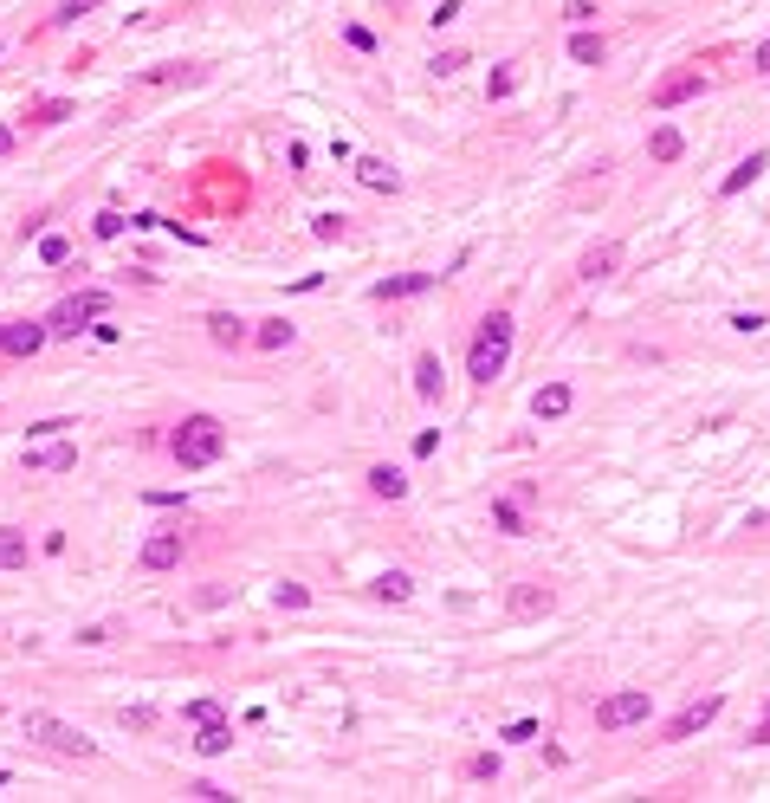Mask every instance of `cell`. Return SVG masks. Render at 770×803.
<instances>
[{"label": "cell", "mask_w": 770, "mask_h": 803, "mask_svg": "<svg viewBox=\"0 0 770 803\" xmlns=\"http://www.w3.org/2000/svg\"><path fill=\"white\" fill-rule=\"evenodd\" d=\"M169 454H175L182 473H201V467H214V460L227 454V428H220L214 415H188L182 428L169 434Z\"/></svg>", "instance_id": "cell-1"}, {"label": "cell", "mask_w": 770, "mask_h": 803, "mask_svg": "<svg viewBox=\"0 0 770 803\" xmlns=\"http://www.w3.org/2000/svg\"><path fill=\"white\" fill-rule=\"evenodd\" d=\"M505 357H512V318H505V311H492V318L479 324V337H473L466 376H473V383H492V376L505 370Z\"/></svg>", "instance_id": "cell-2"}, {"label": "cell", "mask_w": 770, "mask_h": 803, "mask_svg": "<svg viewBox=\"0 0 770 803\" xmlns=\"http://www.w3.org/2000/svg\"><path fill=\"white\" fill-rule=\"evenodd\" d=\"M20 732H26L33 745H46V752H59V758H98V745H91L78 726H65L59 713H26Z\"/></svg>", "instance_id": "cell-3"}, {"label": "cell", "mask_w": 770, "mask_h": 803, "mask_svg": "<svg viewBox=\"0 0 770 803\" xmlns=\"http://www.w3.org/2000/svg\"><path fill=\"white\" fill-rule=\"evenodd\" d=\"M648 713H654L648 687H622V693H609V700H596V726H602V732H628V726H648Z\"/></svg>", "instance_id": "cell-4"}, {"label": "cell", "mask_w": 770, "mask_h": 803, "mask_svg": "<svg viewBox=\"0 0 770 803\" xmlns=\"http://www.w3.org/2000/svg\"><path fill=\"white\" fill-rule=\"evenodd\" d=\"M98 311H110V292H78V298H65V305L46 318V331L52 337H78V331H85V318H98Z\"/></svg>", "instance_id": "cell-5"}, {"label": "cell", "mask_w": 770, "mask_h": 803, "mask_svg": "<svg viewBox=\"0 0 770 803\" xmlns=\"http://www.w3.org/2000/svg\"><path fill=\"white\" fill-rule=\"evenodd\" d=\"M699 91H706V78L686 65V72H667V78H660V85L648 91V104H654V111H680V104H693Z\"/></svg>", "instance_id": "cell-6"}, {"label": "cell", "mask_w": 770, "mask_h": 803, "mask_svg": "<svg viewBox=\"0 0 770 803\" xmlns=\"http://www.w3.org/2000/svg\"><path fill=\"white\" fill-rule=\"evenodd\" d=\"M505 609H512L518 622H531V616H550V609H557V590H550V583H538V577H525V583H512V596H505Z\"/></svg>", "instance_id": "cell-7"}, {"label": "cell", "mask_w": 770, "mask_h": 803, "mask_svg": "<svg viewBox=\"0 0 770 803\" xmlns=\"http://www.w3.org/2000/svg\"><path fill=\"white\" fill-rule=\"evenodd\" d=\"M26 467H33V473H72L78 447L72 441H26Z\"/></svg>", "instance_id": "cell-8"}, {"label": "cell", "mask_w": 770, "mask_h": 803, "mask_svg": "<svg viewBox=\"0 0 770 803\" xmlns=\"http://www.w3.org/2000/svg\"><path fill=\"white\" fill-rule=\"evenodd\" d=\"M615 272H622V240H596V247L583 253V260H576V279H615Z\"/></svg>", "instance_id": "cell-9"}, {"label": "cell", "mask_w": 770, "mask_h": 803, "mask_svg": "<svg viewBox=\"0 0 770 803\" xmlns=\"http://www.w3.org/2000/svg\"><path fill=\"white\" fill-rule=\"evenodd\" d=\"M719 706H725L719 693H706V700H693V706H686V713H680V719L667 726V745H673V739H693V732H706L712 719H719Z\"/></svg>", "instance_id": "cell-10"}, {"label": "cell", "mask_w": 770, "mask_h": 803, "mask_svg": "<svg viewBox=\"0 0 770 803\" xmlns=\"http://www.w3.org/2000/svg\"><path fill=\"white\" fill-rule=\"evenodd\" d=\"M182 564V532H156L143 544V570H175Z\"/></svg>", "instance_id": "cell-11"}, {"label": "cell", "mask_w": 770, "mask_h": 803, "mask_svg": "<svg viewBox=\"0 0 770 803\" xmlns=\"http://www.w3.org/2000/svg\"><path fill=\"white\" fill-rule=\"evenodd\" d=\"M46 324H7V337H0V350H13V357H39V344H46Z\"/></svg>", "instance_id": "cell-12"}, {"label": "cell", "mask_w": 770, "mask_h": 803, "mask_svg": "<svg viewBox=\"0 0 770 803\" xmlns=\"http://www.w3.org/2000/svg\"><path fill=\"white\" fill-rule=\"evenodd\" d=\"M531 415H538V421H563V415H570V383H544L538 396H531Z\"/></svg>", "instance_id": "cell-13"}, {"label": "cell", "mask_w": 770, "mask_h": 803, "mask_svg": "<svg viewBox=\"0 0 770 803\" xmlns=\"http://www.w3.org/2000/svg\"><path fill=\"white\" fill-rule=\"evenodd\" d=\"M208 337H214L220 350H240V344H246V318H233V311H214V318H208Z\"/></svg>", "instance_id": "cell-14"}, {"label": "cell", "mask_w": 770, "mask_h": 803, "mask_svg": "<svg viewBox=\"0 0 770 803\" xmlns=\"http://www.w3.org/2000/svg\"><path fill=\"white\" fill-rule=\"evenodd\" d=\"M764 162H770L764 149H751V156H745V162H738V169H732V175H725V182H719V195H738V188H751V182H758V175H764Z\"/></svg>", "instance_id": "cell-15"}, {"label": "cell", "mask_w": 770, "mask_h": 803, "mask_svg": "<svg viewBox=\"0 0 770 803\" xmlns=\"http://www.w3.org/2000/svg\"><path fill=\"white\" fill-rule=\"evenodd\" d=\"M195 752H201V758L233 752V726H227V719H208V726H201V739H195Z\"/></svg>", "instance_id": "cell-16"}, {"label": "cell", "mask_w": 770, "mask_h": 803, "mask_svg": "<svg viewBox=\"0 0 770 803\" xmlns=\"http://www.w3.org/2000/svg\"><path fill=\"white\" fill-rule=\"evenodd\" d=\"M428 285H434V272H402V279H382L376 298H415V292H428Z\"/></svg>", "instance_id": "cell-17"}, {"label": "cell", "mask_w": 770, "mask_h": 803, "mask_svg": "<svg viewBox=\"0 0 770 803\" xmlns=\"http://www.w3.org/2000/svg\"><path fill=\"white\" fill-rule=\"evenodd\" d=\"M680 149H686V136L673 130V124H660V130L648 136V156H654V162H680Z\"/></svg>", "instance_id": "cell-18"}, {"label": "cell", "mask_w": 770, "mask_h": 803, "mask_svg": "<svg viewBox=\"0 0 770 803\" xmlns=\"http://www.w3.org/2000/svg\"><path fill=\"white\" fill-rule=\"evenodd\" d=\"M376 596H382V603H408V596H415V577H408V570H382Z\"/></svg>", "instance_id": "cell-19"}, {"label": "cell", "mask_w": 770, "mask_h": 803, "mask_svg": "<svg viewBox=\"0 0 770 803\" xmlns=\"http://www.w3.org/2000/svg\"><path fill=\"white\" fill-rule=\"evenodd\" d=\"M369 493H376V499H402L408 480H402L395 467H369Z\"/></svg>", "instance_id": "cell-20"}, {"label": "cell", "mask_w": 770, "mask_h": 803, "mask_svg": "<svg viewBox=\"0 0 770 803\" xmlns=\"http://www.w3.org/2000/svg\"><path fill=\"white\" fill-rule=\"evenodd\" d=\"M26 532H0V570H26Z\"/></svg>", "instance_id": "cell-21"}, {"label": "cell", "mask_w": 770, "mask_h": 803, "mask_svg": "<svg viewBox=\"0 0 770 803\" xmlns=\"http://www.w3.org/2000/svg\"><path fill=\"white\" fill-rule=\"evenodd\" d=\"M415 396H421V402L440 396V357H421V363H415Z\"/></svg>", "instance_id": "cell-22"}, {"label": "cell", "mask_w": 770, "mask_h": 803, "mask_svg": "<svg viewBox=\"0 0 770 803\" xmlns=\"http://www.w3.org/2000/svg\"><path fill=\"white\" fill-rule=\"evenodd\" d=\"M253 344H259V350H285V344H292V324H285V318H266V324L253 331Z\"/></svg>", "instance_id": "cell-23"}, {"label": "cell", "mask_w": 770, "mask_h": 803, "mask_svg": "<svg viewBox=\"0 0 770 803\" xmlns=\"http://www.w3.org/2000/svg\"><path fill=\"white\" fill-rule=\"evenodd\" d=\"M570 59H576V65H602V39H596V33H576V39H570Z\"/></svg>", "instance_id": "cell-24"}, {"label": "cell", "mask_w": 770, "mask_h": 803, "mask_svg": "<svg viewBox=\"0 0 770 803\" xmlns=\"http://www.w3.org/2000/svg\"><path fill=\"white\" fill-rule=\"evenodd\" d=\"M356 175H363L369 188H389V195H395V169H382L376 156H363V162H356Z\"/></svg>", "instance_id": "cell-25"}, {"label": "cell", "mask_w": 770, "mask_h": 803, "mask_svg": "<svg viewBox=\"0 0 770 803\" xmlns=\"http://www.w3.org/2000/svg\"><path fill=\"white\" fill-rule=\"evenodd\" d=\"M272 596H279V609H305V603H311V590H305V583H279Z\"/></svg>", "instance_id": "cell-26"}, {"label": "cell", "mask_w": 770, "mask_h": 803, "mask_svg": "<svg viewBox=\"0 0 770 803\" xmlns=\"http://www.w3.org/2000/svg\"><path fill=\"white\" fill-rule=\"evenodd\" d=\"M39 260H46V266H65V260H72V247L52 234V240H39Z\"/></svg>", "instance_id": "cell-27"}, {"label": "cell", "mask_w": 770, "mask_h": 803, "mask_svg": "<svg viewBox=\"0 0 770 803\" xmlns=\"http://www.w3.org/2000/svg\"><path fill=\"white\" fill-rule=\"evenodd\" d=\"M91 7H104V0H59V13H52V20H59V26H72L78 13H91Z\"/></svg>", "instance_id": "cell-28"}, {"label": "cell", "mask_w": 770, "mask_h": 803, "mask_svg": "<svg viewBox=\"0 0 770 803\" xmlns=\"http://www.w3.org/2000/svg\"><path fill=\"white\" fill-rule=\"evenodd\" d=\"M492 525H499V532H525V519H518V506H505V499L492 506Z\"/></svg>", "instance_id": "cell-29"}, {"label": "cell", "mask_w": 770, "mask_h": 803, "mask_svg": "<svg viewBox=\"0 0 770 803\" xmlns=\"http://www.w3.org/2000/svg\"><path fill=\"white\" fill-rule=\"evenodd\" d=\"M563 20H570V26H589V20H596V0H570V7H563Z\"/></svg>", "instance_id": "cell-30"}, {"label": "cell", "mask_w": 770, "mask_h": 803, "mask_svg": "<svg viewBox=\"0 0 770 803\" xmlns=\"http://www.w3.org/2000/svg\"><path fill=\"white\" fill-rule=\"evenodd\" d=\"M518 91V72H492V85H486V98H512Z\"/></svg>", "instance_id": "cell-31"}, {"label": "cell", "mask_w": 770, "mask_h": 803, "mask_svg": "<svg viewBox=\"0 0 770 803\" xmlns=\"http://www.w3.org/2000/svg\"><path fill=\"white\" fill-rule=\"evenodd\" d=\"M65 117H72V104H39L33 124H65Z\"/></svg>", "instance_id": "cell-32"}, {"label": "cell", "mask_w": 770, "mask_h": 803, "mask_svg": "<svg viewBox=\"0 0 770 803\" xmlns=\"http://www.w3.org/2000/svg\"><path fill=\"white\" fill-rule=\"evenodd\" d=\"M466 778H499V758H492V752H479L473 765H466Z\"/></svg>", "instance_id": "cell-33"}, {"label": "cell", "mask_w": 770, "mask_h": 803, "mask_svg": "<svg viewBox=\"0 0 770 803\" xmlns=\"http://www.w3.org/2000/svg\"><path fill=\"white\" fill-rule=\"evenodd\" d=\"M188 719H195V726H208V719H220V700H195V706H188Z\"/></svg>", "instance_id": "cell-34"}, {"label": "cell", "mask_w": 770, "mask_h": 803, "mask_svg": "<svg viewBox=\"0 0 770 803\" xmlns=\"http://www.w3.org/2000/svg\"><path fill=\"white\" fill-rule=\"evenodd\" d=\"M460 65H466V52H440V59H434V72H440V78H453Z\"/></svg>", "instance_id": "cell-35"}, {"label": "cell", "mask_w": 770, "mask_h": 803, "mask_svg": "<svg viewBox=\"0 0 770 803\" xmlns=\"http://www.w3.org/2000/svg\"><path fill=\"white\" fill-rule=\"evenodd\" d=\"M188 797H233V791H220L214 778H195V784H188Z\"/></svg>", "instance_id": "cell-36"}, {"label": "cell", "mask_w": 770, "mask_h": 803, "mask_svg": "<svg viewBox=\"0 0 770 803\" xmlns=\"http://www.w3.org/2000/svg\"><path fill=\"white\" fill-rule=\"evenodd\" d=\"M751 72H764V78H770V39H764L758 52H751Z\"/></svg>", "instance_id": "cell-37"}, {"label": "cell", "mask_w": 770, "mask_h": 803, "mask_svg": "<svg viewBox=\"0 0 770 803\" xmlns=\"http://www.w3.org/2000/svg\"><path fill=\"white\" fill-rule=\"evenodd\" d=\"M7 149H13V130H0V156H7Z\"/></svg>", "instance_id": "cell-38"}, {"label": "cell", "mask_w": 770, "mask_h": 803, "mask_svg": "<svg viewBox=\"0 0 770 803\" xmlns=\"http://www.w3.org/2000/svg\"><path fill=\"white\" fill-rule=\"evenodd\" d=\"M0 784H7V771H0Z\"/></svg>", "instance_id": "cell-39"}, {"label": "cell", "mask_w": 770, "mask_h": 803, "mask_svg": "<svg viewBox=\"0 0 770 803\" xmlns=\"http://www.w3.org/2000/svg\"><path fill=\"white\" fill-rule=\"evenodd\" d=\"M0 337H7V324H0Z\"/></svg>", "instance_id": "cell-40"}]
</instances>
